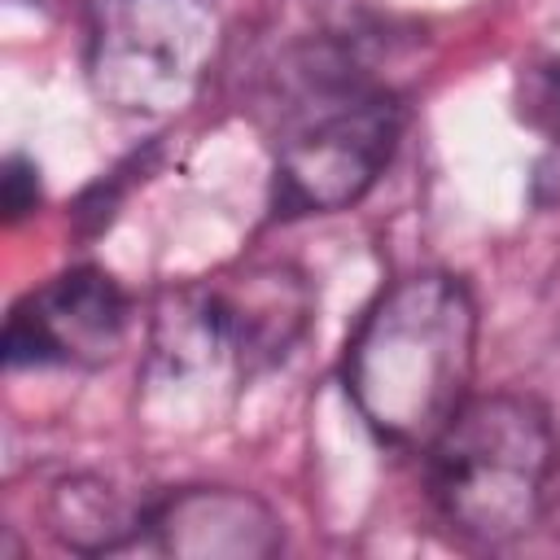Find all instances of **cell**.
Instances as JSON below:
<instances>
[{
	"instance_id": "9c48e42d",
	"label": "cell",
	"mask_w": 560,
	"mask_h": 560,
	"mask_svg": "<svg viewBox=\"0 0 560 560\" xmlns=\"http://www.w3.org/2000/svg\"><path fill=\"white\" fill-rule=\"evenodd\" d=\"M516 118L560 149V52H542L516 74Z\"/></svg>"
},
{
	"instance_id": "5b68a950",
	"label": "cell",
	"mask_w": 560,
	"mask_h": 560,
	"mask_svg": "<svg viewBox=\"0 0 560 560\" xmlns=\"http://www.w3.org/2000/svg\"><path fill=\"white\" fill-rule=\"evenodd\" d=\"M402 136V105L385 88L341 83L276 149V219L332 214L372 192Z\"/></svg>"
},
{
	"instance_id": "277c9868",
	"label": "cell",
	"mask_w": 560,
	"mask_h": 560,
	"mask_svg": "<svg viewBox=\"0 0 560 560\" xmlns=\"http://www.w3.org/2000/svg\"><path fill=\"white\" fill-rule=\"evenodd\" d=\"M83 70L114 114H175L206 83L223 22L210 0H88Z\"/></svg>"
},
{
	"instance_id": "30bf717a",
	"label": "cell",
	"mask_w": 560,
	"mask_h": 560,
	"mask_svg": "<svg viewBox=\"0 0 560 560\" xmlns=\"http://www.w3.org/2000/svg\"><path fill=\"white\" fill-rule=\"evenodd\" d=\"M0 206L4 219L18 223L39 206V166L26 153H9L4 158V175H0Z\"/></svg>"
},
{
	"instance_id": "3957f363",
	"label": "cell",
	"mask_w": 560,
	"mask_h": 560,
	"mask_svg": "<svg viewBox=\"0 0 560 560\" xmlns=\"http://www.w3.org/2000/svg\"><path fill=\"white\" fill-rule=\"evenodd\" d=\"M424 451L442 521L481 547L516 542L538 525L560 464L556 424L525 394L468 398Z\"/></svg>"
},
{
	"instance_id": "6da1fadb",
	"label": "cell",
	"mask_w": 560,
	"mask_h": 560,
	"mask_svg": "<svg viewBox=\"0 0 560 560\" xmlns=\"http://www.w3.org/2000/svg\"><path fill=\"white\" fill-rule=\"evenodd\" d=\"M477 302L459 276L394 280L346 346V394L389 446H429L472 398Z\"/></svg>"
},
{
	"instance_id": "ba28073f",
	"label": "cell",
	"mask_w": 560,
	"mask_h": 560,
	"mask_svg": "<svg viewBox=\"0 0 560 560\" xmlns=\"http://www.w3.org/2000/svg\"><path fill=\"white\" fill-rule=\"evenodd\" d=\"M144 512L149 503L122 499L101 477H66L48 494V529L88 556L122 551L144 538Z\"/></svg>"
},
{
	"instance_id": "7a4b0ae2",
	"label": "cell",
	"mask_w": 560,
	"mask_h": 560,
	"mask_svg": "<svg viewBox=\"0 0 560 560\" xmlns=\"http://www.w3.org/2000/svg\"><path fill=\"white\" fill-rule=\"evenodd\" d=\"M311 315V284L289 262H236L171 284L153 302L144 381L162 394L232 398L293 354Z\"/></svg>"
},
{
	"instance_id": "52a82bcc",
	"label": "cell",
	"mask_w": 560,
	"mask_h": 560,
	"mask_svg": "<svg viewBox=\"0 0 560 560\" xmlns=\"http://www.w3.org/2000/svg\"><path fill=\"white\" fill-rule=\"evenodd\" d=\"M140 542L179 560H267L284 547V529L249 490L184 486L149 503Z\"/></svg>"
},
{
	"instance_id": "8992f818",
	"label": "cell",
	"mask_w": 560,
	"mask_h": 560,
	"mask_svg": "<svg viewBox=\"0 0 560 560\" xmlns=\"http://www.w3.org/2000/svg\"><path fill=\"white\" fill-rule=\"evenodd\" d=\"M127 293L101 267H70L4 319L9 368H101L127 337Z\"/></svg>"
}]
</instances>
